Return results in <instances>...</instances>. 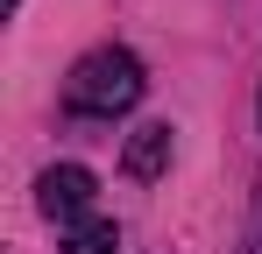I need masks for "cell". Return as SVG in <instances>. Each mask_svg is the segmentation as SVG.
Returning <instances> with one entry per match:
<instances>
[{
	"mask_svg": "<svg viewBox=\"0 0 262 254\" xmlns=\"http://www.w3.org/2000/svg\"><path fill=\"white\" fill-rule=\"evenodd\" d=\"M142 64H135V49H92L71 64V78H64V106L71 113H85V120H114V113H128L135 99H142Z\"/></svg>",
	"mask_w": 262,
	"mask_h": 254,
	"instance_id": "6da1fadb",
	"label": "cell"
},
{
	"mask_svg": "<svg viewBox=\"0 0 262 254\" xmlns=\"http://www.w3.org/2000/svg\"><path fill=\"white\" fill-rule=\"evenodd\" d=\"M92 198H99V184H92V169H78V163L43 169V184H36V205H43L50 219H78V226H85Z\"/></svg>",
	"mask_w": 262,
	"mask_h": 254,
	"instance_id": "7a4b0ae2",
	"label": "cell"
},
{
	"mask_svg": "<svg viewBox=\"0 0 262 254\" xmlns=\"http://www.w3.org/2000/svg\"><path fill=\"white\" fill-rule=\"evenodd\" d=\"M121 169H128L135 184H156V176L170 169V127H163V120L135 127V134H128V156H121Z\"/></svg>",
	"mask_w": 262,
	"mask_h": 254,
	"instance_id": "3957f363",
	"label": "cell"
},
{
	"mask_svg": "<svg viewBox=\"0 0 262 254\" xmlns=\"http://www.w3.org/2000/svg\"><path fill=\"white\" fill-rule=\"evenodd\" d=\"M121 247V233H114V219H85L71 240H64V254H114Z\"/></svg>",
	"mask_w": 262,
	"mask_h": 254,
	"instance_id": "277c9868",
	"label": "cell"
},
{
	"mask_svg": "<svg viewBox=\"0 0 262 254\" xmlns=\"http://www.w3.org/2000/svg\"><path fill=\"white\" fill-rule=\"evenodd\" d=\"M241 254H262V184L248 191V226H241Z\"/></svg>",
	"mask_w": 262,
	"mask_h": 254,
	"instance_id": "5b68a950",
	"label": "cell"
}]
</instances>
